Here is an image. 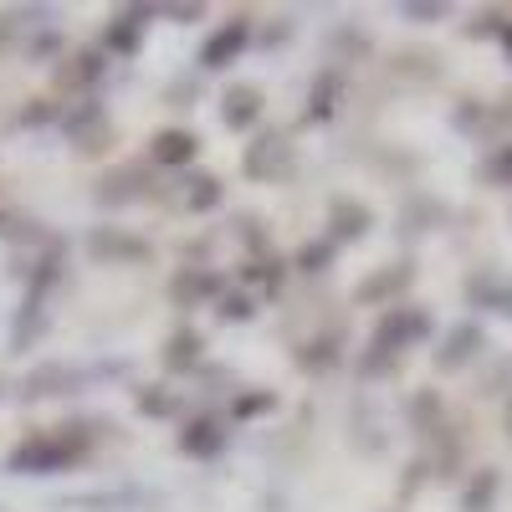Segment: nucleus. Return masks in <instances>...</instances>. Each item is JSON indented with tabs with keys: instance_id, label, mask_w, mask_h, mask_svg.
Masks as SVG:
<instances>
[{
	"instance_id": "obj_1",
	"label": "nucleus",
	"mask_w": 512,
	"mask_h": 512,
	"mask_svg": "<svg viewBox=\"0 0 512 512\" xmlns=\"http://www.w3.org/2000/svg\"><path fill=\"white\" fill-rule=\"evenodd\" d=\"M77 431L82 425H62V431H52V436L21 441L6 456V472H16V477H57V472H67V466H77L82 456H88V436H77Z\"/></svg>"
},
{
	"instance_id": "obj_2",
	"label": "nucleus",
	"mask_w": 512,
	"mask_h": 512,
	"mask_svg": "<svg viewBox=\"0 0 512 512\" xmlns=\"http://www.w3.org/2000/svg\"><path fill=\"white\" fill-rule=\"evenodd\" d=\"M425 333H431V318H425L420 308H390V318H384L379 333H374V349L395 359L405 344H415V338H425Z\"/></svg>"
},
{
	"instance_id": "obj_3",
	"label": "nucleus",
	"mask_w": 512,
	"mask_h": 512,
	"mask_svg": "<svg viewBox=\"0 0 512 512\" xmlns=\"http://www.w3.org/2000/svg\"><path fill=\"white\" fill-rule=\"evenodd\" d=\"M246 47H251V21H246V16H236V21H226L221 31H210V41L200 47V67L221 72V67H231Z\"/></svg>"
},
{
	"instance_id": "obj_4",
	"label": "nucleus",
	"mask_w": 512,
	"mask_h": 512,
	"mask_svg": "<svg viewBox=\"0 0 512 512\" xmlns=\"http://www.w3.org/2000/svg\"><path fill=\"white\" fill-rule=\"evenodd\" d=\"M88 251L98 256V262H149V256H154L144 236H128V231H113V226L93 231L88 236Z\"/></svg>"
},
{
	"instance_id": "obj_5",
	"label": "nucleus",
	"mask_w": 512,
	"mask_h": 512,
	"mask_svg": "<svg viewBox=\"0 0 512 512\" xmlns=\"http://www.w3.org/2000/svg\"><path fill=\"white\" fill-rule=\"evenodd\" d=\"M149 6H134V11H118L113 26H108V47L113 52H139V41H144V26H149Z\"/></svg>"
},
{
	"instance_id": "obj_6",
	"label": "nucleus",
	"mask_w": 512,
	"mask_h": 512,
	"mask_svg": "<svg viewBox=\"0 0 512 512\" xmlns=\"http://www.w3.org/2000/svg\"><path fill=\"white\" fill-rule=\"evenodd\" d=\"M221 118H226V128L246 134V128L262 118V93H256V88H231V93L221 98Z\"/></svg>"
},
{
	"instance_id": "obj_7",
	"label": "nucleus",
	"mask_w": 512,
	"mask_h": 512,
	"mask_svg": "<svg viewBox=\"0 0 512 512\" xmlns=\"http://www.w3.org/2000/svg\"><path fill=\"white\" fill-rule=\"evenodd\" d=\"M180 446H185L190 456H200V461L221 456V451H226V431H221V420H190V425H185V436H180Z\"/></svg>"
},
{
	"instance_id": "obj_8",
	"label": "nucleus",
	"mask_w": 512,
	"mask_h": 512,
	"mask_svg": "<svg viewBox=\"0 0 512 512\" xmlns=\"http://www.w3.org/2000/svg\"><path fill=\"white\" fill-rule=\"evenodd\" d=\"M195 149H200V144H195V134H185V128H164V134H154V159L169 164V169L190 164Z\"/></svg>"
},
{
	"instance_id": "obj_9",
	"label": "nucleus",
	"mask_w": 512,
	"mask_h": 512,
	"mask_svg": "<svg viewBox=\"0 0 512 512\" xmlns=\"http://www.w3.org/2000/svg\"><path fill=\"white\" fill-rule=\"evenodd\" d=\"M477 349H482V328H472V323H461V328H456V333L446 338V349L436 354V364H441V369H461V364L472 359Z\"/></svg>"
},
{
	"instance_id": "obj_10",
	"label": "nucleus",
	"mask_w": 512,
	"mask_h": 512,
	"mask_svg": "<svg viewBox=\"0 0 512 512\" xmlns=\"http://www.w3.org/2000/svg\"><path fill=\"white\" fill-rule=\"evenodd\" d=\"M195 364H200V333H195V328H180V333L164 344V369L180 374V369H195Z\"/></svg>"
},
{
	"instance_id": "obj_11",
	"label": "nucleus",
	"mask_w": 512,
	"mask_h": 512,
	"mask_svg": "<svg viewBox=\"0 0 512 512\" xmlns=\"http://www.w3.org/2000/svg\"><path fill=\"white\" fill-rule=\"evenodd\" d=\"M364 226H369V210L354 205V200H338V205H333V236H328V241H333V246H338V241H359Z\"/></svg>"
},
{
	"instance_id": "obj_12",
	"label": "nucleus",
	"mask_w": 512,
	"mask_h": 512,
	"mask_svg": "<svg viewBox=\"0 0 512 512\" xmlns=\"http://www.w3.org/2000/svg\"><path fill=\"white\" fill-rule=\"evenodd\" d=\"M410 282V267H395V272H379V277H369L364 287H359V303H379V297H390V292H400Z\"/></svg>"
},
{
	"instance_id": "obj_13",
	"label": "nucleus",
	"mask_w": 512,
	"mask_h": 512,
	"mask_svg": "<svg viewBox=\"0 0 512 512\" xmlns=\"http://www.w3.org/2000/svg\"><path fill=\"white\" fill-rule=\"evenodd\" d=\"M210 292H221V282L210 277V272H185V277H175V297H180V303H195V297H210Z\"/></svg>"
},
{
	"instance_id": "obj_14",
	"label": "nucleus",
	"mask_w": 512,
	"mask_h": 512,
	"mask_svg": "<svg viewBox=\"0 0 512 512\" xmlns=\"http://www.w3.org/2000/svg\"><path fill=\"white\" fill-rule=\"evenodd\" d=\"M190 210H210V205H221V180L216 175H200V180H190V200H185Z\"/></svg>"
},
{
	"instance_id": "obj_15",
	"label": "nucleus",
	"mask_w": 512,
	"mask_h": 512,
	"mask_svg": "<svg viewBox=\"0 0 512 512\" xmlns=\"http://www.w3.org/2000/svg\"><path fill=\"white\" fill-rule=\"evenodd\" d=\"M333 251H338L333 241H318V246H308L303 256H297V267H303V272H323V267L333 262Z\"/></svg>"
},
{
	"instance_id": "obj_16",
	"label": "nucleus",
	"mask_w": 512,
	"mask_h": 512,
	"mask_svg": "<svg viewBox=\"0 0 512 512\" xmlns=\"http://www.w3.org/2000/svg\"><path fill=\"white\" fill-rule=\"evenodd\" d=\"M492 472H482L477 477V487H466V512H487V502H492Z\"/></svg>"
},
{
	"instance_id": "obj_17",
	"label": "nucleus",
	"mask_w": 512,
	"mask_h": 512,
	"mask_svg": "<svg viewBox=\"0 0 512 512\" xmlns=\"http://www.w3.org/2000/svg\"><path fill=\"white\" fill-rule=\"evenodd\" d=\"M303 359V369H323L328 359H338V344L333 338H318V344H308V354H297Z\"/></svg>"
},
{
	"instance_id": "obj_18",
	"label": "nucleus",
	"mask_w": 512,
	"mask_h": 512,
	"mask_svg": "<svg viewBox=\"0 0 512 512\" xmlns=\"http://www.w3.org/2000/svg\"><path fill=\"white\" fill-rule=\"evenodd\" d=\"M251 313H256V297H246V292H231L226 303H221V318H231V323H241Z\"/></svg>"
},
{
	"instance_id": "obj_19",
	"label": "nucleus",
	"mask_w": 512,
	"mask_h": 512,
	"mask_svg": "<svg viewBox=\"0 0 512 512\" xmlns=\"http://www.w3.org/2000/svg\"><path fill=\"white\" fill-rule=\"evenodd\" d=\"M272 405H277V400H272L267 390H256V395H236V415H241V420H246V415H267Z\"/></svg>"
},
{
	"instance_id": "obj_20",
	"label": "nucleus",
	"mask_w": 512,
	"mask_h": 512,
	"mask_svg": "<svg viewBox=\"0 0 512 512\" xmlns=\"http://www.w3.org/2000/svg\"><path fill=\"white\" fill-rule=\"evenodd\" d=\"M487 180H502V185H512V144H507V149H502V154L487 164Z\"/></svg>"
},
{
	"instance_id": "obj_21",
	"label": "nucleus",
	"mask_w": 512,
	"mask_h": 512,
	"mask_svg": "<svg viewBox=\"0 0 512 512\" xmlns=\"http://www.w3.org/2000/svg\"><path fill=\"white\" fill-rule=\"evenodd\" d=\"M328 98H338V88L328 93V77H323V82H318V93H313V118H328V113H333V103H328Z\"/></svg>"
},
{
	"instance_id": "obj_22",
	"label": "nucleus",
	"mask_w": 512,
	"mask_h": 512,
	"mask_svg": "<svg viewBox=\"0 0 512 512\" xmlns=\"http://www.w3.org/2000/svg\"><path fill=\"white\" fill-rule=\"evenodd\" d=\"M139 405L149 415H169V410H175V395H139Z\"/></svg>"
},
{
	"instance_id": "obj_23",
	"label": "nucleus",
	"mask_w": 512,
	"mask_h": 512,
	"mask_svg": "<svg viewBox=\"0 0 512 512\" xmlns=\"http://www.w3.org/2000/svg\"><path fill=\"white\" fill-rule=\"evenodd\" d=\"M405 16L410 21H431V16H441V6H405Z\"/></svg>"
},
{
	"instance_id": "obj_24",
	"label": "nucleus",
	"mask_w": 512,
	"mask_h": 512,
	"mask_svg": "<svg viewBox=\"0 0 512 512\" xmlns=\"http://www.w3.org/2000/svg\"><path fill=\"white\" fill-rule=\"evenodd\" d=\"M169 16H175V21H195V16H200V6H169Z\"/></svg>"
}]
</instances>
